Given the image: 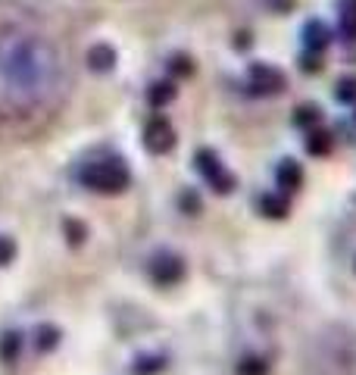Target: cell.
<instances>
[{
    "label": "cell",
    "instance_id": "16",
    "mask_svg": "<svg viewBox=\"0 0 356 375\" xmlns=\"http://www.w3.org/2000/svg\"><path fill=\"white\" fill-rule=\"evenodd\" d=\"M334 97L341 100V103H353L356 100V75H344V78L337 81Z\"/></svg>",
    "mask_w": 356,
    "mask_h": 375
},
{
    "label": "cell",
    "instance_id": "18",
    "mask_svg": "<svg viewBox=\"0 0 356 375\" xmlns=\"http://www.w3.org/2000/svg\"><path fill=\"white\" fill-rule=\"evenodd\" d=\"M269 362L262 356H247L244 362H237V375H266Z\"/></svg>",
    "mask_w": 356,
    "mask_h": 375
},
{
    "label": "cell",
    "instance_id": "22",
    "mask_svg": "<svg viewBox=\"0 0 356 375\" xmlns=\"http://www.w3.org/2000/svg\"><path fill=\"white\" fill-rule=\"evenodd\" d=\"M300 69H303V72H319V69H322V60H319V53L306 50L303 60H300Z\"/></svg>",
    "mask_w": 356,
    "mask_h": 375
},
{
    "label": "cell",
    "instance_id": "23",
    "mask_svg": "<svg viewBox=\"0 0 356 375\" xmlns=\"http://www.w3.org/2000/svg\"><path fill=\"white\" fill-rule=\"evenodd\" d=\"M250 31H241V35H235V47H241V50H247L250 47Z\"/></svg>",
    "mask_w": 356,
    "mask_h": 375
},
{
    "label": "cell",
    "instance_id": "17",
    "mask_svg": "<svg viewBox=\"0 0 356 375\" xmlns=\"http://www.w3.org/2000/svg\"><path fill=\"white\" fill-rule=\"evenodd\" d=\"M166 369V360L162 356H147V360H137L135 366H131V372L135 375H156Z\"/></svg>",
    "mask_w": 356,
    "mask_h": 375
},
{
    "label": "cell",
    "instance_id": "5",
    "mask_svg": "<svg viewBox=\"0 0 356 375\" xmlns=\"http://www.w3.org/2000/svg\"><path fill=\"white\" fill-rule=\"evenodd\" d=\"M150 275H153L156 285L172 288V285H178V281L185 278V262H181L178 256H172V253H162V256H156V260L150 262Z\"/></svg>",
    "mask_w": 356,
    "mask_h": 375
},
{
    "label": "cell",
    "instance_id": "13",
    "mask_svg": "<svg viewBox=\"0 0 356 375\" xmlns=\"http://www.w3.org/2000/svg\"><path fill=\"white\" fill-rule=\"evenodd\" d=\"M294 122H297L300 128H312V125L322 122V110H319L316 103H303V106H297V112H294Z\"/></svg>",
    "mask_w": 356,
    "mask_h": 375
},
{
    "label": "cell",
    "instance_id": "7",
    "mask_svg": "<svg viewBox=\"0 0 356 375\" xmlns=\"http://www.w3.org/2000/svg\"><path fill=\"white\" fill-rule=\"evenodd\" d=\"M112 66H116V50H112L110 44H94V47L87 50V69H94V72H110Z\"/></svg>",
    "mask_w": 356,
    "mask_h": 375
},
{
    "label": "cell",
    "instance_id": "20",
    "mask_svg": "<svg viewBox=\"0 0 356 375\" xmlns=\"http://www.w3.org/2000/svg\"><path fill=\"white\" fill-rule=\"evenodd\" d=\"M178 206L194 216V212H200V206H203V203H200V194H197V191H185V194L178 197Z\"/></svg>",
    "mask_w": 356,
    "mask_h": 375
},
{
    "label": "cell",
    "instance_id": "9",
    "mask_svg": "<svg viewBox=\"0 0 356 375\" xmlns=\"http://www.w3.org/2000/svg\"><path fill=\"white\" fill-rule=\"evenodd\" d=\"M260 212L269 219H285L291 212V203H287L285 194H262L260 197Z\"/></svg>",
    "mask_w": 356,
    "mask_h": 375
},
{
    "label": "cell",
    "instance_id": "19",
    "mask_svg": "<svg viewBox=\"0 0 356 375\" xmlns=\"http://www.w3.org/2000/svg\"><path fill=\"white\" fill-rule=\"evenodd\" d=\"M62 228H66V235H69V244H81L87 238V228L81 222H75V219H66Z\"/></svg>",
    "mask_w": 356,
    "mask_h": 375
},
{
    "label": "cell",
    "instance_id": "3",
    "mask_svg": "<svg viewBox=\"0 0 356 375\" xmlns=\"http://www.w3.org/2000/svg\"><path fill=\"white\" fill-rule=\"evenodd\" d=\"M287 88V78L281 69L269 66V62H253L250 66V91L262 94V97H272V94H281Z\"/></svg>",
    "mask_w": 356,
    "mask_h": 375
},
{
    "label": "cell",
    "instance_id": "4",
    "mask_svg": "<svg viewBox=\"0 0 356 375\" xmlns=\"http://www.w3.org/2000/svg\"><path fill=\"white\" fill-rule=\"evenodd\" d=\"M144 147L156 156L169 153V150L175 147V128L166 116H153L147 122V128H144Z\"/></svg>",
    "mask_w": 356,
    "mask_h": 375
},
{
    "label": "cell",
    "instance_id": "15",
    "mask_svg": "<svg viewBox=\"0 0 356 375\" xmlns=\"http://www.w3.org/2000/svg\"><path fill=\"white\" fill-rule=\"evenodd\" d=\"M169 72H172L175 78H187V75H194V60L185 53H175L172 60H169Z\"/></svg>",
    "mask_w": 356,
    "mask_h": 375
},
{
    "label": "cell",
    "instance_id": "12",
    "mask_svg": "<svg viewBox=\"0 0 356 375\" xmlns=\"http://www.w3.org/2000/svg\"><path fill=\"white\" fill-rule=\"evenodd\" d=\"M19 350H22V335H19V331H6V335L0 338V360L12 362L19 356Z\"/></svg>",
    "mask_w": 356,
    "mask_h": 375
},
{
    "label": "cell",
    "instance_id": "11",
    "mask_svg": "<svg viewBox=\"0 0 356 375\" xmlns=\"http://www.w3.org/2000/svg\"><path fill=\"white\" fill-rule=\"evenodd\" d=\"M331 135L328 131H316V128H310V135H306V150H310L312 156H328L331 153Z\"/></svg>",
    "mask_w": 356,
    "mask_h": 375
},
{
    "label": "cell",
    "instance_id": "1",
    "mask_svg": "<svg viewBox=\"0 0 356 375\" xmlns=\"http://www.w3.org/2000/svg\"><path fill=\"white\" fill-rule=\"evenodd\" d=\"M78 178H81V185H87L91 191H100V194H119L131 185V172L122 160L87 162Z\"/></svg>",
    "mask_w": 356,
    "mask_h": 375
},
{
    "label": "cell",
    "instance_id": "8",
    "mask_svg": "<svg viewBox=\"0 0 356 375\" xmlns=\"http://www.w3.org/2000/svg\"><path fill=\"white\" fill-rule=\"evenodd\" d=\"M275 178H278V188H285V191H297V188L303 185V169H300L297 160H285L278 166V172H275Z\"/></svg>",
    "mask_w": 356,
    "mask_h": 375
},
{
    "label": "cell",
    "instance_id": "6",
    "mask_svg": "<svg viewBox=\"0 0 356 375\" xmlns=\"http://www.w3.org/2000/svg\"><path fill=\"white\" fill-rule=\"evenodd\" d=\"M328 41H331L328 25L319 22V19L306 22V28H303V44H306V50H312V53H322V50L328 47Z\"/></svg>",
    "mask_w": 356,
    "mask_h": 375
},
{
    "label": "cell",
    "instance_id": "21",
    "mask_svg": "<svg viewBox=\"0 0 356 375\" xmlns=\"http://www.w3.org/2000/svg\"><path fill=\"white\" fill-rule=\"evenodd\" d=\"M12 256H16V244L10 241V238L0 235V266H6V262H12Z\"/></svg>",
    "mask_w": 356,
    "mask_h": 375
},
{
    "label": "cell",
    "instance_id": "2",
    "mask_svg": "<svg viewBox=\"0 0 356 375\" xmlns=\"http://www.w3.org/2000/svg\"><path fill=\"white\" fill-rule=\"evenodd\" d=\"M194 162H197V169L203 172V178L210 181L212 188H216L219 194H231L235 191V175L228 172V169L222 166V160H219V153H212V150H197V156H194Z\"/></svg>",
    "mask_w": 356,
    "mask_h": 375
},
{
    "label": "cell",
    "instance_id": "10",
    "mask_svg": "<svg viewBox=\"0 0 356 375\" xmlns=\"http://www.w3.org/2000/svg\"><path fill=\"white\" fill-rule=\"evenodd\" d=\"M175 94H178L175 81H153V85L147 88V100H150V106H156V110L166 106V103H172Z\"/></svg>",
    "mask_w": 356,
    "mask_h": 375
},
{
    "label": "cell",
    "instance_id": "24",
    "mask_svg": "<svg viewBox=\"0 0 356 375\" xmlns=\"http://www.w3.org/2000/svg\"><path fill=\"white\" fill-rule=\"evenodd\" d=\"M341 16H356V0H341Z\"/></svg>",
    "mask_w": 356,
    "mask_h": 375
},
{
    "label": "cell",
    "instance_id": "14",
    "mask_svg": "<svg viewBox=\"0 0 356 375\" xmlns=\"http://www.w3.org/2000/svg\"><path fill=\"white\" fill-rule=\"evenodd\" d=\"M60 328H53V325H41V328L35 331V347L37 350H53L56 344H60Z\"/></svg>",
    "mask_w": 356,
    "mask_h": 375
}]
</instances>
